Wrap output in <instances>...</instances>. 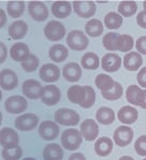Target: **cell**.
I'll return each instance as SVG.
<instances>
[{
  "label": "cell",
  "mask_w": 146,
  "mask_h": 160,
  "mask_svg": "<svg viewBox=\"0 0 146 160\" xmlns=\"http://www.w3.org/2000/svg\"><path fill=\"white\" fill-rule=\"evenodd\" d=\"M81 131H78L75 128H69L65 130L61 134V145L68 151H76L82 144Z\"/></svg>",
  "instance_id": "1"
},
{
  "label": "cell",
  "mask_w": 146,
  "mask_h": 160,
  "mask_svg": "<svg viewBox=\"0 0 146 160\" xmlns=\"http://www.w3.org/2000/svg\"><path fill=\"white\" fill-rule=\"evenodd\" d=\"M56 122L61 126H76L80 122V115L74 110L59 109L54 114Z\"/></svg>",
  "instance_id": "2"
},
{
  "label": "cell",
  "mask_w": 146,
  "mask_h": 160,
  "mask_svg": "<svg viewBox=\"0 0 146 160\" xmlns=\"http://www.w3.org/2000/svg\"><path fill=\"white\" fill-rule=\"evenodd\" d=\"M89 40L81 30H72L67 36V44L73 51H83L88 46Z\"/></svg>",
  "instance_id": "3"
},
{
  "label": "cell",
  "mask_w": 146,
  "mask_h": 160,
  "mask_svg": "<svg viewBox=\"0 0 146 160\" xmlns=\"http://www.w3.org/2000/svg\"><path fill=\"white\" fill-rule=\"evenodd\" d=\"M44 34L46 39L49 41H59L65 37L66 34V28L61 23L57 21H51L49 23L46 24L44 27Z\"/></svg>",
  "instance_id": "4"
},
{
  "label": "cell",
  "mask_w": 146,
  "mask_h": 160,
  "mask_svg": "<svg viewBox=\"0 0 146 160\" xmlns=\"http://www.w3.org/2000/svg\"><path fill=\"white\" fill-rule=\"evenodd\" d=\"M0 144H1L2 148H14V147L18 146L19 144V138L18 134L16 133L15 130L12 128L4 127L0 131Z\"/></svg>",
  "instance_id": "5"
},
{
  "label": "cell",
  "mask_w": 146,
  "mask_h": 160,
  "mask_svg": "<svg viewBox=\"0 0 146 160\" xmlns=\"http://www.w3.org/2000/svg\"><path fill=\"white\" fill-rule=\"evenodd\" d=\"M133 130L128 126H119L116 128L113 134V140L116 145L120 147L128 146L133 140Z\"/></svg>",
  "instance_id": "6"
},
{
  "label": "cell",
  "mask_w": 146,
  "mask_h": 160,
  "mask_svg": "<svg viewBox=\"0 0 146 160\" xmlns=\"http://www.w3.org/2000/svg\"><path fill=\"white\" fill-rule=\"evenodd\" d=\"M28 107V102L22 96H12L4 102V109L11 114H21Z\"/></svg>",
  "instance_id": "7"
},
{
  "label": "cell",
  "mask_w": 146,
  "mask_h": 160,
  "mask_svg": "<svg viewBox=\"0 0 146 160\" xmlns=\"http://www.w3.org/2000/svg\"><path fill=\"white\" fill-rule=\"evenodd\" d=\"M73 9L82 18H89L96 13V4L90 0H75L73 1Z\"/></svg>",
  "instance_id": "8"
},
{
  "label": "cell",
  "mask_w": 146,
  "mask_h": 160,
  "mask_svg": "<svg viewBox=\"0 0 146 160\" xmlns=\"http://www.w3.org/2000/svg\"><path fill=\"white\" fill-rule=\"evenodd\" d=\"M61 97L60 90L57 86L51 84V85H46L43 86V90H42V95H41V101L44 104L52 107V105H55L59 102Z\"/></svg>",
  "instance_id": "9"
},
{
  "label": "cell",
  "mask_w": 146,
  "mask_h": 160,
  "mask_svg": "<svg viewBox=\"0 0 146 160\" xmlns=\"http://www.w3.org/2000/svg\"><path fill=\"white\" fill-rule=\"evenodd\" d=\"M39 124V117L33 113H27L18 116L15 119V127L22 131H30L37 128Z\"/></svg>",
  "instance_id": "10"
},
{
  "label": "cell",
  "mask_w": 146,
  "mask_h": 160,
  "mask_svg": "<svg viewBox=\"0 0 146 160\" xmlns=\"http://www.w3.org/2000/svg\"><path fill=\"white\" fill-rule=\"evenodd\" d=\"M39 135L46 141H53L59 134V126L52 120H44L39 126Z\"/></svg>",
  "instance_id": "11"
},
{
  "label": "cell",
  "mask_w": 146,
  "mask_h": 160,
  "mask_svg": "<svg viewBox=\"0 0 146 160\" xmlns=\"http://www.w3.org/2000/svg\"><path fill=\"white\" fill-rule=\"evenodd\" d=\"M28 13L34 21L44 22L48 17V7L41 1H30L28 4Z\"/></svg>",
  "instance_id": "12"
},
{
  "label": "cell",
  "mask_w": 146,
  "mask_h": 160,
  "mask_svg": "<svg viewBox=\"0 0 146 160\" xmlns=\"http://www.w3.org/2000/svg\"><path fill=\"white\" fill-rule=\"evenodd\" d=\"M126 98L130 104L135 107H142V104L145 102L146 93L145 90L140 88L138 85H130L126 90Z\"/></svg>",
  "instance_id": "13"
},
{
  "label": "cell",
  "mask_w": 146,
  "mask_h": 160,
  "mask_svg": "<svg viewBox=\"0 0 146 160\" xmlns=\"http://www.w3.org/2000/svg\"><path fill=\"white\" fill-rule=\"evenodd\" d=\"M43 86L41 83H39L37 80H27L23 84V93L25 97H27L30 100H37L41 98Z\"/></svg>",
  "instance_id": "14"
},
{
  "label": "cell",
  "mask_w": 146,
  "mask_h": 160,
  "mask_svg": "<svg viewBox=\"0 0 146 160\" xmlns=\"http://www.w3.org/2000/svg\"><path fill=\"white\" fill-rule=\"evenodd\" d=\"M82 137L87 141H95L99 135V126L93 119H85L80 126Z\"/></svg>",
  "instance_id": "15"
},
{
  "label": "cell",
  "mask_w": 146,
  "mask_h": 160,
  "mask_svg": "<svg viewBox=\"0 0 146 160\" xmlns=\"http://www.w3.org/2000/svg\"><path fill=\"white\" fill-rule=\"evenodd\" d=\"M18 84V78L16 73L11 69H4L0 72V86L3 90L9 92L16 88Z\"/></svg>",
  "instance_id": "16"
},
{
  "label": "cell",
  "mask_w": 146,
  "mask_h": 160,
  "mask_svg": "<svg viewBox=\"0 0 146 160\" xmlns=\"http://www.w3.org/2000/svg\"><path fill=\"white\" fill-rule=\"evenodd\" d=\"M40 78L45 83H54L60 76V70L54 63H45L40 68Z\"/></svg>",
  "instance_id": "17"
},
{
  "label": "cell",
  "mask_w": 146,
  "mask_h": 160,
  "mask_svg": "<svg viewBox=\"0 0 146 160\" xmlns=\"http://www.w3.org/2000/svg\"><path fill=\"white\" fill-rule=\"evenodd\" d=\"M122 66V58L114 53H108L101 59V67L108 73L116 72Z\"/></svg>",
  "instance_id": "18"
},
{
  "label": "cell",
  "mask_w": 146,
  "mask_h": 160,
  "mask_svg": "<svg viewBox=\"0 0 146 160\" xmlns=\"http://www.w3.org/2000/svg\"><path fill=\"white\" fill-rule=\"evenodd\" d=\"M82 68L76 62H69L63 69V76L68 82L76 83L82 78Z\"/></svg>",
  "instance_id": "19"
},
{
  "label": "cell",
  "mask_w": 146,
  "mask_h": 160,
  "mask_svg": "<svg viewBox=\"0 0 146 160\" xmlns=\"http://www.w3.org/2000/svg\"><path fill=\"white\" fill-rule=\"evenodd\" d=\"M10 55H11V58L13 60L24 62L25 60L28 59V57L31 54L29 52L27 44H25L23 42H17L12 45L11 51H10Z\"/></svg>",
  "instance_id": "20"
},
{
  "label": "cell",
  "mask_w": 146,
  "mask_h": 160,
  "mask_svg": "<svg viewBox=\"0 0 146 160\" xmlns=\"http://www.w3.org/2000/svg\"><path fill=\"white\" fill-rule=\"evenodd\" d=\"M138 117V111L133 107H130V105L123 107L117 113L118 120L125 125H132L134 122H137Z\"/></svg>",
  "instance_id": "21"
},
{
  "label": "cell",
  "mask_w": 146,
  "mask_h": 160,
  "mask_svg": "<svg viewBox=\"0 0 146 160\" xmlns=\"http://www.w3.org/2000/svg\"><path fill=\"white\" fill-rule=\"evenodd\" d=\"M143 65V58L140 53L130 52L123 57V67L128 71H137Z\"/></svg>",
  "instance_id": "22"
},
{
  "label": "cell",
  "mask_w": 146,
  "mask_h": 160,
  "mask_svg": "<svg viewBox=\"0 0 146 160\" xmlns=\"http://www.w3.org/2000/svg\"><path fill=\"white\" fill-rule=\"evenodd\" d=\"M72 7L68 1H55L52 4V13L57 18H66L71 14Z\"/></svg>",
  "instance_id": "23"
},
{
  "label": "cell",
  "mask_w": 146,
  "mask_h": 160,
  "mask_svg": "<svg viewBox=\"0 0 146 160\" xmlns=\"http://www.w3.org/2000/svg\"><path fill=\"white\" fill-rule=\"evenodd\" d=\"M28 26L24 21H16L9 27V36L13 40H21L26 36Z\"/></svg>",
  "instance_id": "24"
},
{
  "label": "cell",
  "mask_w": 146,
  "mask_h": 160,
  "mask_svg": "<svg viewBox=\"0 0 146 160\" xmlns=\"http://www.w3.org/2000/svg\"><path fill=\"white\" fill-rule=\"evenodd\" d=\"M113 141L110 139V138L106 137H102L99 138V139L96 141L95 143V152L98 156L101 157H105L108 155L111 154L113 149Z\"/></svg>",
  "instance_id": "25"
},
{
  "label": "cell",
  "mask_w": 146,
  "mask_h": 160,
  "mask_svg": "<svg viewBox=\"0 0 146 160\" xmlns=\"http://www.w3.org/2000/svg\"><path fill=\"white\" fill-rule=\"evenodd\" d=\"M68 99L74 104H81L86 99V90L84 86L73 85L68 89Z\"/></svg>",
  "instance_id": "26"
},
{
  "label": "cell",
  "mask_w": 146,
  "mask_h": 160,
  "mask_svg": "<svg viewBox=\"0 0 146 160\" xmlns=\"http://www.w3.org/2000/svg\"><path fill=\"white\" fill-rule=\"evenodd\" d=\"M63 151L60 145L56 143H49L43 149L44 160H63Z\"/></svg>",
  "instance_id": "27"
},
{
  "label": "cell",
  "mask_w": 146,
  "mask_h": 160,
  "mask_svg": "<svg viewBox=\"0 0 146 160\" xmlns=\"http://www.w3.org/2000/svg\"><path fill=\"white\" fill-rule=\"evenodd\" d=\"M69 55L68 48L63 44H55L49 48L48 56L55 62H63V60H66L67 57Z\"/></svg>",
  "instance_id": "28"
},
{
  "label": "cell",
  "mask_w": 146,
  "mask_h": 160,
  "mask_svg": "<svg viewBox=\"0 0 146 160\" xmlns=\"http://www.w3.org/2000/svg\"><path fill=\"white\" fill-rule=\"evenodd\" d=\"M96 119L101 125H111L115 120V112L111 108L102 107L96 112Z\"/></svg>",
  "instance_id": "29"
},
{
  "label": "cell",
  "mask_w": 146,
  "mask_h": 160,
  "mask_svg": "<svg viewBox=\"0 0 146 160\" xmlns=\"http://www.w3.org/2000/svg\"><path fill=\"white\" fill-rule=\"evenodd\" d=\"M81 65L82 68L86 69V70H96L99 68L100 60H99L97 54L89 52V53H86L83 55L81 59Z\"/></svg>",
  "instance_id": "30"
},
{
  "label": "cell",
  "mask_w": 146,
  "mask_h": 160,
  "mask_svg": "<svg viewBox=\"0 0 146 160\" xmlns=\"http://www.w3.org/2000/svg\"><path fill=\"white\" fill-rule=\"evenodd\" d=\"M7 11L8 14L13 18H18L24 14L25 2L21 0H11L7 3Z\"/></svg>",
  "instance_id": "31"
},
{
  "label": "cell",
  "mask_w": 146,
  "mask_h": 160,
  "mask_svg": "<svg viewBox=\"0 0 146 160\" xmlns=\"http://www.w3.org/2000/svg\"><path fill=\"white\" fill-rule=\"evenodd\" d=\"M85 31L88 36L93 37V38H97V37L101 36L103 32V25L97 18L90 19V21H88L86 23Z\"/></svg>",
  "instance_id": "32"
},
{
  "label": "cell",
  "mask_w": 146,
  "mask_h": 160,
  "mask_svg": "<svg viewBox=\"0 0 146 160\" xmlns=\"http://www.w3.org/2000/svg\"><path fill=\"white\" fill-rule=\"evenodd\" d=\"M96 86L101 90V92H108L114 87L115 81L108 74H98L95 80Z\"/></svg>",
  "instance_id": "33"
},
{
  "label": "cell",
  "mask_w": 146,
  "mask_h": 160,
  "mask_svg": "<svg viewBox=\"0 0 146 160\" xmlns=\"http://www.w3.org/2000/svg\"><path fill=\"white\" fill-rule=\"evenodd\" d=\"M133 48V38L129 34H119L116 43V51L127 53Z\"/></svg>",
  "instance_id": "34"
},
{
  "label": "cell",
  "mask_w": 146,
  "mask_h": 160,
  "mask_svg": "<svg viewBox=\"0 0 146 160\" xmlns=\"http://www.w3.org/2000/svg\"><path fill=\"white\" fill-rule=\"evenodd\" d=\"M137 10V2L132 1V0H125V1L120 2L119 6H118V13L125 17L132 16L133 14H135Z\"/></svg>",
  "instance_id": "35"
},
{
  "label": "cell",
  "mask_w": 146,
  "mask_h": 160,
  "mask_svg": "<svg viewBox=\"0 0 146 160\" xmlns=\"http://www.w3.org/2000/svg\"><path fill=\"white\" fill-rule=\"evenodd\" d=\"M123 24V16L116 12H110L104 17V25L108 29H117Z\"/></svg>",
  "instance_id": "36"
},
{
  "label": "cell",
  "mask_w": 146,
  "mask_h": 160,
  "mask_svg": "<svg viewBox=\"0 0 146 160\" xmlns=\"http://www.w3.org/2000/svg\"><path fill=\"white\" fill-rule=\"evenodd\" d=\"M123 86L119 84L118 82H115L114 84V87L108 92H103L102 96L103 98L108 101H114V100H118L120 97L123 96Z\"/></svg>",
  "instance_id": "37"
},
{
  "label": "cell",
  "mask_w": 146,
  "mask_h": 160,
  "mask_svg": "<svg viewBox=\"0 0 146 160\" xmlns=\"http://www.w3.org/2000/svg\"><path fill=\"white\" fill-rule=\"evenodd\" d=\"M22 155H23V149L19 145L14 148H2L1 151V157L3 160H19Z\"/></svg>",
  "instance_id": "38"
},
{
  "label": "cell",
  "mask_w": 146,
  "mask_h": 160,
  "mask_svg": "<svg viewBox=\"0 0 146 160\" xmlns=\"http://www.w3.org/2000/svg\"><path fill=\"white\" fill-rule=\"evenodd\" d=\"M118 37H119V33L117 32L106 33L102 39V43L104 48L108 51H116V43H117Z\"/></svg>",
  "instance_id": "39"
},
{
  "label": "cell",
  "mask_w": 146,
  "mask_h": 160,
  "mask_svg": "<svg viewBox=\"0 0 146 160\" xmlns=\"http://www.w3.org/2000/svg\"><path fill=\"white\" fill-rule=\"evenodd\" d=\"M39 58L36 55L31 54L28 57L27 60H25L24 62H22V68L24 69L26 72H33L36 71L39 67Z\"/></svg>",
  "instance_id": "40"
},
{
  "label": "cell",
  "mask_w": 146,
  "mask_h": 160,
  "mask_svg": "<svg viewBox=\"0 0 146 160\" xmlns=\"http://www.w3.org/2000/svg\"><path fill=\"white\" fill-rule=\"evenodd\" d=\"M86 90V99L83 103H81L80 107L82 109H88V108L93 107V103L96 101V92L93 87L90 86H84Z\"/></svg>",
  "instance_id": "41"
},
{
  "label": "cell",
  "mask_w": 146,
  "mask_h": 160,
  "mask_svg": "<svg viewBox=\"0 0 146 160\" xmlns=\"http://www.w3.org/2000/svg\"><path fill=\"white\" fill-rule=\"evenodd\" d=\"M134 149L140 156H146V135H141L135 141Z\"/></svg>",
  "instance_id": "42"
},
{
  "label": "cell",
  "mask_w": 146,
  "mask_h": 160,
  "mask_svg": "<svg viewBox=\"0 0 146 160\" xmlns=\"http://www.w3.org/2000/svg\"><path fill=\"white\" fill-rule=\"evenodd\" d=\"M135 48L138 50V53L146 55V36H142L137 40Z\"/></svg>",
  "instance_id": "43"
},
{
  "label": "cell",
  "mask_w": 146,
  "mask_h": 160,
  "mask_svg": "<svg viewBox=\"0 0 146 160\" xmlns=\"http://www.w3.org/2000/svg\"><path fill=\"white\" fill-rule=\"evenodd\" d=\"M138 83L140 84L142 87L146 88V67L142 68L138 73Z\"/></svg>",
  "instance_id": "44"
},
{
  "label": "cell",
  "mask_w": 146,
  "mask_h": 160,
  "mask_svg": "<svg viewBox=\"0 0 146 160\" xmlns=\"http://www.w3.org/2000/svg\"><path fill=\"white\" fill-rule=\"evenodd\" d=\"M137 23L140 27L146 29V10H143V11H141L140 13L138 14Z\"/></svg>",
  "instance_id": "45"
},
{
  "label": "cell",
  "mask_w": 146,
  "mask_h": 160,
  "mask_svg": "<svg viewBox=\"0 0 146 160\" xmlns=\"http://www.w3.org/2000/svg\"><path fill=\"white\" fill-rule=\"evenodd\" d=\"M7 48L3 43H0V63H3L7 59Z\"/></svg>",
  "instance_id": "46"
},
{
  "label": "cell",
  "mask_w": 146,
  "mask_h": 160,
  "mask_svg": "<svg viewBox=\"0 0 146 160\" xmlns=\"http://www.w3.org/2000/svg\"><path fill=\"white\" fill-rule=\"evenodd\" d=\"M68 160H86V158L83 154H81V152H74V154H72L70 157H69Z\"/></svg>",
  "instance_id": "47"
},
{
  "label": "cell",
  "mask_w": 146,
  "mask_h": 160,
  "mask_svg": "<svg viewBox=\"0 0 146 160\" xmlns=\"http://www.w3.org/2000/svg\"><path fill=\"white\" fill-rule=\"evenodd\" d=\"M0 17H1V19H0V27H3L4 26V24H6V22H7V16H6V13H4V11L3 10H0Z\"/></svg>",
  "instance_id": "48"
},
{
  "label": "cell",
  "mask_w": 146,
  "mask_h": 160,
  "mask_svg": "<svg viewBox=\"0 0 146 160\" xmlns=\"http://www.w3.org/2000/svg\"><path fill=\"white\" fill-rule=\"evenodd\" d=\"M118 160H134L132 158V157H130V156H123L122 158H119Z\"/></svg>",
  "instance_id": "49"
},
{
  "label": "cell",
  "mask_w": 146,
  "mask_h": 160,
  "mask_svg": "<svg viewBox=\"0 0 146 160\" xmlns=\"http://www.w3.org/2000/svg\"><path fill=\"white\" fill-rule=\"evenodd\" d=\"M145 93H146V90H145ZM141 108H142V109H146V99H145V102L143 103L142 107H141Z\"/></svg>",
  "instance_id": "50"
},
{
  "label": "cell",
  "mask_w": 146,
  "mask_h": 160,
  "mask_svg": "<svg viewBox=\"0 0 146 160\" xmlns=\"http://www.w3.org/2000/svg\"><path fill=\"white\" fill-rule=\"evenodd\" d=\"M23 160H37V159L33 158V157H27V158H25V159H23Z\"/></svg>",
  "instance_id": "51"
},
{
  "label": "cell",
  "mask_w": 146,
  "mask_h": 160,
  "mask_svg": "<svg viewBox=\"0 0 146 160\" xmlns=\"http://www.w3.org/2000/svg\"><path fill=\"white\" fill-rule=\"evenodd\" d=\"M143 7H144V10H146V0L143 1Z\"/></svg>",
  "instance_id": "52"
},
{
  "label": "cell",
  "mask_w": 146,
  "mask_h": 160,
  "mask_svg": "<svg viewBox=\"0 0 146 160\" xmlns=\"http://www.w3.org/2000/svg\"><path fill=\"white\" fill-rule=\"evenodd\" d=\"M144 160H146V158H145V159H144Z\"/></svg>",
  "instance_id": "53"
}]
</instances>
